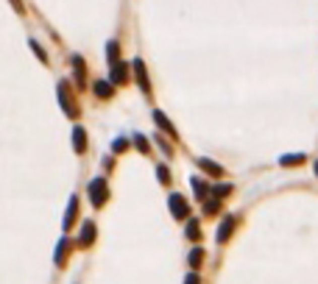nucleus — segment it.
<instances>
[{
  "mask_svg": "<svg viewBox=\"0 0 318 284\" xmlns=\"http://www.w3.org/2000/svg\"><path fill=\"white\" fill-rule=\"evenodd\" d=\"M126 78H129V64H123V61L112 64V81L114 84H126Z\"/></svg>",
  "mask_w": 318,
  "mask_h": 284,
  "instance_id": "9",
  "label": "nucleus"
},
{
  "mask_svg": "<svg viewBox=\"0 0 318 284\" xmlns=\"http://www.w3.org/2000/svg\"><path fill=\"white\" fill-rule=\"evenodd\" d=\"M168 204H170V215H173L176 220H184L187 215H190V206H187V201L181 198L179 193H173V195H170V201H168Z\"/></svg>",
  "mask_w": 318,
  "mask_h": 284,
  "instance_id": "3",
  "label": "nucleus"
},
{
  "mask_svg": "<svg viewBox=\"0 0 318 284\" xmlns=\"http://www.w3.org/2000/svg\"><path fill=\"white\" fill-rule=\"evenodd\" d=\"M106 50H109V64H117V61H120V48H117V42H109Z\"/></svg>",
  "mask_w": 318,
  "mask_h": 284,
  "instance_id": "17",
  "label": "nucleus"
},
{
  "mask_svg": "<svg viewBox=\"0 0 318 284\" xmlns=\"http://www.w3.org/2000/svg\"><path fill=\"white\" fill-rule=\"evenodd\" d=\"M59 101H61V109L67 112V117H78V106H76V101H73V92H70V86H67V81L59 84Z\"/></svg>",
  "mask_w": 318,
  "mask_h": 284,
  "instance_id": "2",
  "label": "nucleus"
},
{
  "mask_svg": "<svg viewBox=\"0 0 318 284\" xmlns=\"http://www.w3.org/2000/svg\"><path fill=\"white\" fill-rule=\"evenodd\" d=\"M92 89H95L98 98H112V95H114L112 81H95V84H92Z\"/></svg>",
  "mask_w": 318,
  "mask_h": 284,
  "instance_id": "11",
  "label": "nucleus"
},
{
  "mask_svg": "<svg viewBox=\"0 0 318 284\" xmlns=\"http://www.w3.org/2000/svg\"><path fill=\"white\" fill-rule=\"evenodd\" d=\"M207 212H210V215H212V212H218V198L207 201Z\"/></svg>",
  "mask_w": 318,
  "mask_h": 284,
  "instance_id": "27",
  "label": "nucleus"
},
{
  "mask_svg": "<svg viewBox=\"0 0 318 284\" xmlns=\"http://www.w3.org/2000/svg\"><path fill=\"white\" fill-rule=\"evenodd\" d=\"M156 175H159V181H162L165 187L170 184V173H168V167H165V164H156Z\"/></svg>",
  "mask_w": 318,
  "mask_h": 284,
  "instance_id": "20",
  "label": "nucleus"
},
{
  "mask_svg": "<svg viewBox=\"0 0 318 284\" xmlns=\"http://www.w3.org/2000/svg\"><path fill=\"white\" fill-rule=\"evenodd\" d=\"M187 237H190V240H198V237H201V223H198V220H190V223H187Z\"/></svg>",
  "mask_w": 318,
  "mask_h": 284,
  "instance_id": "18",
  "label": "nucleus"
},
{
  "mask_svg": "<svg viewBox=\"0 0 318 284\" xmlns=\"http://www.w3.org/2000/svg\"><path fill=\"white\" fill-rule=\"evenodd\" d=\"M76 212H78V198L76 195H70V204H67V212H65V220H61V226H65V231L73 226V220H76Z\"/></svg>",
  "mask_w": 318,
  "mask_h": 284,
  "instance_id": "7",
  "label": "nucleus"
},
{
  "mask_svg": "<svg viewBox=\"0 0 318 284\" xmlns=\"http://www.w3.org/2000/svg\"><path fill=\"white\" fill-rule=\"evenodd\" d=\"M198 167L207 170L210 175H221V173H223V167H221L218 162H212V159H198Z\"/></svg>",
  "mask_w": 318,
  "mask_h": 284,
  "instance_id": "14",
  "label": "nucleus"
},
{
  "mask_svg": "<svg viewBox=\"0 0 318 284\" xmlns=\"http://www.w3.org/2000/svg\"><path fill=\"white\" fill-rule=\"evenodd\" d=\"M193 193H196V198H207L210 195V184L204 181V178H193Z\"/></svg>",
  "mask_w": 318,
  "mask_h": 284,
  "instance_id": "15",
  "label": "nucleus"
},
{
  "mask_svg": "<svg viewBox=\"0 0 318 284\" xmlns=\"http://www.w3.org/2000/svg\"><path fill=\"white\" fill-rule=\"evenodd\" d=\"M184 284H201V276H198V273H190V276L184 278Z\"/></svg>",
  "mask_w": 318,
  "mask_h": 284,
  "instance_id": "26",
  "label": "nucleus"
},
{
  "mask_svg": "<svg viewBox=\"0 0 318 284\" xmlns=\"http://www.w3.org/2000/svg\"><path fill=\"white\" fill-rule=\"evenodd\" d=\"M187 262H190V267L196 270V267L204 262V251H201V248H193V251H190V259H187Z\"/></svg>",
  "mask_w": 318,
  "mask_h": 284,
  "instance_id": "16",
  "label": "nucleus"
},
{
  "mask_svg": "<svg viewBox=\"0 0 318 284\" xmlns=\"http://www.w3.org/2000/svg\"><path fill=\"white\" fill-rule=\"evenodd\" d=\"M67 254H70V240H67V237H65V240H59V245H56V265H65V256Z\"/></svg>",
  "mask_w": 318,
  "mask_h": 284,
  "instance_id": "13",
  "label": "nucleus"
},
{
  "mask_svg": "<svg viewBox=\"0 0 318 284\" xmlns=\"http://www.w3.org/2000/svg\"><path fill=\"white\" fill-rule=\"evenodd\" d=\"M73 70H76V81H78V86H81V89H84L87 86V67H84V59H81V56H73Z\"/></svg>",
  "mask_w": 318,
  "mask_h": 284,
  "instance_id": "5",
  "label": "nucleus"
},
{
  "mask_svg": "<svg viewBox=\"0 0 318 284\" xmlns=\"http://www.w3.org/2000/svg\"><path fill=\"white\" fill-rule=\"evenodd\" d=\"M212 193H215V198H223V195L232 193V184H215V190H212Z\"/></svg>",
  "mask_w": 318,
  "mask_h": 284,
  "instance_id": "22",
  "label": "nucleus"
},
{
  "mask_svg": "<svg viewBox=\"0 0 318 284\" xmlns=\"http://www.w3.org/2000/svg\"><path fill=\"white\" fill-rule=\"evenodd\" d=\"M232 229H234V218H232V215H226V218H223V223L218 226V242L229 240V237H232Z\"/></svg>",
  "mask_w": 318,
  "mask_h": 284,
  "instance_id": "8",
  "label": "nucleus"
},
{
  "mask_svg": "<svg viewBox=\"0 0 318 284\" xmlns=\"http://www.w3.org/2000/svg\"><path fill=\"white\" fill-rule=\"evenodd\" d=\"M134 73H137V84L145 95H151V84H148V73H145V64L143 59H134Z\"/></svg>",
  "mask_w": 318,
  "mask_h": 284,
  "instance_id": "4",
  "label": "nucleus"
},
{
  "mask_svg": "<svg viewBox=\"0 0 318 284\" xmlns=\"http://www.w3.org/2000/svg\"><path fill=\"white\" fill-rule=\"evenodd\" d=\"M87 193H90L92 206H98V209H101V206L106 204V198H109V187H106L103 178H92V181L87 184Z\"/></svg>",
  "mask_w": 318,
  "mask_h": 284,
  "instance_id": "1",
  "label": "nucleus"
},
{
  "mask_svg": "<svg viewBox=\"0 0 318 284\" xmlns=\"http://www.w3.org/2000/svg\"><path fill=\"white\" fill-rule=\"evenodd\" d=\"M73 148H76V153H84L87 151V131L81 126L73 128Z\"/></svg>",
  "mask_w": 318,
  "mask_h": 284,
  "instance_id": "6",
  "label": "nucleus"
},
{
  "mask_svg": "<svg viewBox=\"0 0 318 284\" xmlns=\"http://www.w3.org/2000/svg\"><path fill=\"white\" fill-rule=\"evenodd\" d=\"M154 123H156V126H159V128H162V131H168L170 137H179V131H176V128L170 126V120H168V117L162 115V112H154Z\"/></svg>",
  "mask_w": 318,
  "mask_h": 284,
  "instance_id": "10",
  "label": "nucleus"
},
{
  "mask_svg": "<svg viewBox=\"0 0 318 284\" xmlns=\"http://www.w3.org/2000/svg\"><path fill=\"white\" fill-rule=\"evenodd\" d=\"M315 175H318V162H315Z\"/></svg>",
  "mask_w": 318,
  "mask_h": 284,
  "instance_id": "28",
  "label": "nucleus"
},
{
  "mask_svg": "<svg viewBox=\"0 0 318 284\" xmlns=\"http://www.w3.org/2000/svg\"><path fill=\"white\" fill-rule=\"evenodd\" d=\"M31 48H34V53H36V59H39V61H48V56H45V50L39 48V45H36L34 39H31Z\"/></svg>",
  "mask_w": 318,
  "mask_h": 284,
  "instance_id": "23",
  "label": "nucleus"
},
{
  "mask_svg": "<svg viewBox=\"0 0 318 284\" xmlns=\"http://www.w3.org/2000/svg\"><path fill=\"white\" fill-rule=\"evenodd\" d=\"M114 151H117V153H120V151H126V148H129V142H126V139H123V137H117V139H114Z\"/></svg>",
  "mask_w": 318,
  "mask_h": 284,
  "instance_id": "24",
  "label": "nucleus"
},
{
  "mask_svg": "<svg viewBox=\"0 0 318 284\" xmlns=\"http://www.w3.org/2000/svg\"><path fill=\"white\" fill-rule=\"evenodd\" d=\"M156 145L162 148V151H165V153H168V156H170V153H173V148H170V145H168V142H165V139H162V137H156Z\"/></svg>",
  "mask_w": 318,
  "mask_h": 284,
  "instance_id": "25",
  "label": "nucleus"
},
{
  "mask_svg": "<svg viewBox=\"0 0 318 284\" xmlns=\"http://www.w3.org/2000/svg\"><path fill=\"white\" fill-rule=\"evenodd\" d=\"M304 162V153H293V156H282L279 159V164H285V167H290V164H301Z\"/></svg>",
  "mask_w": 318,
  "mask_h": 284,
  "instance_id": "19",
  "label": "nucleus"
},
{
  "mask_svg": "<svg viewBox=\"0 0 318 284\" xmlns=\"http://www.w3.org/2000/svg\"><path fill=\"white\" fill-rule=\"evenodd\" d=\"M134 145H137V151L148 153V139H145L143 134H134Z\"/></svg>",
  "mask_w": 318,
  "mask_h": 284,
  "instance_id": "21",
  "label": "nucleus"
},
{
  "mask_svg": "<svg viewBox=\"0 0 318 284\" xmlns=\"http://www.w3.org/2000/svg\"><path fill=\"white\" fill-rule=\"evenodd\" d=\"M95 240V223H92V220H87L84 226H81V245H90V242Z\"/></svg>",
  "mask_w": 318,
  "mask_h": 284,
  "instance_id": "12",
  "label": "nucleus"
}]
</instances>
